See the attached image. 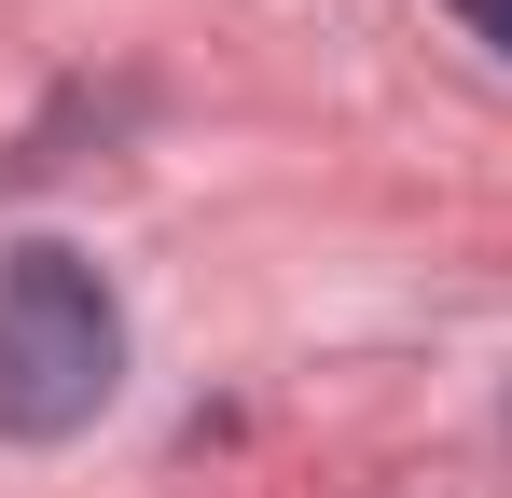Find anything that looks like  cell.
<instances>
[{"label":"cell","instance_id":"1","mask_svg":"<svg viewBox=\"0 0 512 498\" xmlns=\"http://www.w3.org/2000/svg\"><path fill=\"white\" fill-rule=\"evenodd\" d=\"M125 388V305L84 249L0 263V443H70Z\"/></svg>","mask_w":512,"mask_h":498}]
</instances>
